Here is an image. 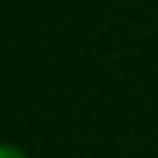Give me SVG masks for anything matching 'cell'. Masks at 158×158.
I'll return each instance as SVG.
<instances>
[{
    "instance_id": "6da1fadb",
    "label": "cell",
    "mask_w": 158,
    "mask_h": 158,
    "mask_svg": "<svg viewBox=\"0 0 158 158\" xmlns=\"http://www.w3.org/2000/svg\"><path fill=\"white\" fill-rule=\"evenodd\" d=\"M0 158H29V156L21 150V148H16V145H8V142H3V145H0Z\"/></svg>"
}]
</instances>
